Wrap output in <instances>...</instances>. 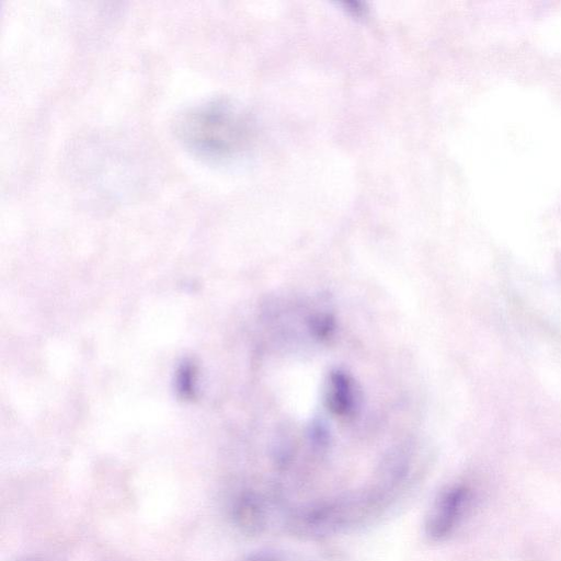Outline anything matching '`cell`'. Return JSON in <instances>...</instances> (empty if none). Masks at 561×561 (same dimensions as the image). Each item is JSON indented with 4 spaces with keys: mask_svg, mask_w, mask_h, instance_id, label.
<instances>
[{
    "mask_svg": "<svg viewBox=\"0 0 561 561\" xmlns=\"http://www.w3.org/2000/svg\"><path fill=\"white\" fill-rule=\"evenodd\" d=\"M243 561H296L291 556L276 550H260L249 554Z\"/></svg>",
    "mask_w": 561,
    "mask_h": 561,
    "instance_id": "6",
    "label": "cell"
},
{
    "mask_svg": "<svg viewBox=\"0 0 561 561\" xmlns=\"http://www.w3.org/2000/svg\"><path fill=\"white\" fill-rule=\"evenodd\" d=\"M178 139L195 156L213 160L230 158L245 145L248 122L227 100H210L186 108L175 119Z\"/></svg>",
    "mask_w": 561,
    "mask_h": 561,
    "instance_id": "2",
    "label": "cell"
},
{
    "mask_svg": "<svg viewBox=\"0 0 561 561\" xmlns=\"http://www.w3.org/2000/svg\"><path fill=\"white\" fill-rule=\"evenodd\" d=\"M392 502L391 495L373 481L367 486L293 508L285 517V525L295 536L324 538L378 517Z\"/></svg>",
    "mask_w": 561,
    "mask_h": 561,
    "instance_id": "1",
    "label": "cell"
},
{
    "mask_svg": "<svg viewBox=\"0 0 561 561\" xmlns=\"http://www.w3.org/2000/svg\"><path fill=\"white\" fill-rule=\"evenodd\" d=\"M329 407L340 415L352 411L354 404V394L352 383L342 373L331 375L328 390Z\"/></svg>",
    "mask_w": 561,
    "mask_h": 561,
    "instance_id": "5",
    "label": "cell"
},
{
    "mask_svg": "<svg viewBox=\"0 0 561 561\" xmlns=\"http://www.w3.org/2000/svg\"><path fill=\"white\" fill-rule=\"evenodd\" d=\"M471 491L465 484L445 488L434 500L424 523V530L433 541L448 537L463 518L470 503Z\"/></svg>",
    "mask_w": 561,
    "mask_h": 561,
    "instance_id": "3",
    "label": "cell"
},
{
    "mask_svg": "<svg viewBox=\"0 0 561 561\" xmlns=\"http://www.w3.org/2000/svg\"><path fill=\"white\" fill-rule=\"evenodd\" d=\"M232 515L239 527L248 533H260L267 524V499L254 491H247L237 496Z\"/></svg>",
    "mask_w": 561,
    "mask_h": 561,
    "instance_id": "4",
    "label": "cell"
}]
</instances>
